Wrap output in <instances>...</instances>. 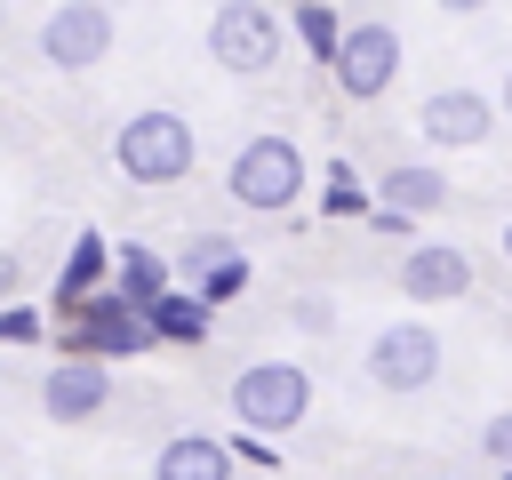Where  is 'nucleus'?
<instances>
[{
  "label": "nucleus",
  "instance_id": "nucleus-6",
  "mask_svg": "<svg viewBox=\"0 0 512 480\" xmlns=\"http://www.w3.org/2000/svg\"><path fill=\"white\" fill-rule=\"evenodd\" d=\"M328 72H336V88H344L352 104H376V96L400 80V32H392L384 16H376V24H352V32H344V56H336Z\"/></svg>",
  "mask_w": 512,
  "mask_h": 480
},
{
  "label": "nucleus",
  "instance_id": "nucleus-2",
  "mask_svg": "<svg viewBox=\"0 0 512 480\" xmlns=\"http://www.w3.org/2000/svg\"><path fill=\"white\" fill-rule=\"evenodd\" d=\"M192 120L184 112H128L120 120V136H112V160H120V176L128 184H176V176H192Z\"/></svg>",
  "mask_w": 512,
  "mask_h": 480
},
{
  "label": "nucleus",
  "instance_id": "nucleus-10",
  "mask_svg": "<svg viewBox=\"0 0 512 480\" xmlns=\"http://www.w3.org/2000/svg\"><path fill=\"white\" fill-rule=\"evenodd\" d=\"M112 400V368L104 360H80V352H64L48 376H40V408L56 416V424H80V416H96Z\"/></svg>",
  "mask_w": 512,
  "mask_h": 480
},
{
  "label": "nucleus",
  "instance_id": "nucleus-21",
  "mask_svg": "<svg viewBox=\"0 0 512 480\" xmlns=\"http://www.w3.org/2000/svg\"><path fill=\"white\" fill-rule=\"evenodd\" d=\"M480 440H488V456H496V464H504V472H512V408H504V416H496V424H488V432H480Z\"/></svg>",
  "mask_w": 512,
  "mask_h": 480
},
{
  "label": "nucleus",
  "instance_id": "nucleus-7",
  "mask_svg": "<svg viewBox=\"0 0 512 480\" xmlns=\"http://www.w3.org/2000/svg\"><path fill=\"white\" fill-rule=\"evenodd\" d=\"M368 376H376L384 392H424V384L440 376V336H432L424 320H392V328H376V344H368Z\"/></svg>",
  "mask_w": 512,
  "mask_h": 480
},
{
  "label": "nucleus",
  "instance_id": "nucleus-22",
  "mask_svg": "<svg viewBox=\"0 0 512 480\" xmlns=\"http://www.w3.org/2000/svg\"><path fill=\"white\" fill-rule=\"evenodd\" d=\"M16 288H24V256L0 248V304H16Z\"/></svg>",
  "mask_w": 512,
  "mask_h": 480
},
{
  "label": "nucleus",
  "instance_id": "nucleus-1",
  "mask_svg": "<svg viewBox=\"0 0 512 480\" xmlns=\"http://www.w3.org/2000/svg\"><path fill=\"white\" fill-rule=\"evenodd\" d=\"M56 336H64V352H80V360H136L144 344H160V328H152V312L144 304H128L120 288L104 296H80L72 312H56Z\"/></svg>",
  "mask_w": 512,
  "mask_h": 480
},
{
  "label": "nucleus",
  "instance_id": "nucleus-12",
  "mask_svg": "<svg viewBox=\"0 0 512 480\" xmlns=\"http://www.w3.org/2000/svg\"><path fill=\"white\" fill-rule=\"evenodd\" d=\"M152 480H232V448L208 440V432H176L152 456Z\"/></svg>",
  "mask_w": 512,
  "mask_h": 480
},
{
  "label": "nucleus",
  "instance_id": "nucleus-8",
  "mask_svg": "<svg viewBox=\"0 0 512 480\" xmlns=\"http://www.w3.org/2000/svg\"><path fill=\"white\" fill-rule=\"evenodd\" d=\"M104 48H112V8H104V0H64V8L40 24V56H48L56 72H88Z\"/></svg>",
  "mask_w": 512,
  "mask_h": 480
},
{
  "label": "nucleus",
  "instance_id": "nucleus-20",
  "mask_svg": "<svg viewBox=\"0 0 512 480\" xmlns=\"http://www.w3.org/2000/svg\"><path fill=\"white\" fill-rule=\"evenodd\" d=\"M296 328H312V336H328V328H336V304H320V296H304V304H296Z\"/></svg>",
  "mask_w": 512,
  "mask_h": 480
},
{
  "label": "nucleus",
  "instance_id": "nucleus-26",
  "mask_svg": "<svg viewBox=\"0 0 512 480\" xmlns=\"http://www.w3.org/2000/svg\"><path fill=\"white\" fill-rule=\"evenodd\" d=\"M504 256H512V232H504Z\"/></svg>",
  "mask_w": 512,
  "mask_h": 480
},
{
  "label": "nucleus",
  "instance_id": "nucleus-11",
  "mask_svg": "<svg viewBox=\"0 0 512 480\" xmlns=\"http://www.w3.org/2000/svg\"><path fill=\"white\" fill-rule=\"evenodd\" d=\"M496 128V104L480 96V88H440V96H424V136L432 144H480Z\"/></svg>",
  "mask_w": 512,
  "mask_h": 480
},
{
  "label": "nucleus",
  "instance_id": "nucleus-17",
  "mask_svg": "<svg viewBox=\"0 0 512 480\" xmlns=\"http://www.w3.org/2000/svg\"><path fill=\"white\" fill-rule=\"evenodd\" d=\"M152 312V328H160V344H200L208 336V296H160V304H144Z\"/></svg>",
  "mask_w": 512,
  "mask_h": 480
},
{
  "label": "nucleus",
  "instance_id": "nucleus-15",
  "mask_svg": "<svg viewBox=\"0 0 512 480\" xmlns=\"http://www.w3.org/2000/svg\"><path fill=\"white\" fill-rule=\"evenodd\" d=\"M112 272V248H104V232H80L72 240V256H64V272H56V312H72L80 296H96V280Z\"/></svg>",
  "mask_w": 512,
  "mask_h": 480
},
{
  "label": "nucleus",
  "instance_id": "nucleus-3",
  "mask_svg": "<svg viewBox=\"0 0 512 480\" xmlns=\"http://www.w3.org/2000/svg\"><path fill=\"white\" fill-rule=\"evenodd\" d=\"M224 192H232L240 208H256V216H280V208L304 192V152H296L288 136H248V144L232 152Z\"/></svg>",
  "mask_w": 512,
  "mask_h": 480
},
{
  "label": "nucleus",
  "instance_id": "nucleus-9",
  "mask_svg": "<svg viewBox=\"0 0 512 480\" xmlns=\"http://www.w3.org/2000/svg\"><path fill=\"white\" fill-rule=\"evenodd\" d=\"M400 288H408L416 304H456V296L472 288V256H464L456 240H416V248L400 256Z\"/></svg>",
  "mask_w": 512,
  "mask_h": 480
},
{
  "label": "nucleus",
  "instance_id": "nucleus-13",
  "mask_svg": "<svg viewBox=\"0 0 512 480\" xmlns=\"http://www.w3.org/2000/svg\"><path fill=\"white\" fill-rule=\"evenodd\" d=\"M376 208H400V216H440V208H448V176H440V168H384Z\"/></svg>",
  "mask_w": 512,
  "mask_h": 480
},
{
  "label": "nucleus",
  "instance_id": "nucleus-14",
  "mask_svg": "<svg viewBox=\"0 0 512 480\" xmlns=\"http://www.w3.org/2000/svg\"><path fill=\"white\" fill-rule=\"evenodd\" d=\"M184 272H192V296H208V304H224V296H240V288H248V264H240L216 232H208V240H192Z\"/></svg>",
  "mask_w": 512,
  "mask_h": 480
},
{
  "label": "nucleus",
  "instance_id": "nucleus-25",
  "mask_svg": "<svg viewBox=\"0 0 512 480\" xmlns=\"http://www.w3.org/2000/svg\"><path fill=\"white\" fill-rule=\"evenodd\" d=\"M504 112H512V72H504Z\"/></svg>",
  "mask_w": 512,
  "mask_h": 480
},
{
  "label": "nucleus",
  "instance_id": "nucleus-23",
  "mask_svg": "<svg viewBox=\"0 0 512 480\" xmlns=\"http://www.w3.org/2000/svg\"><path fill=\"white\" fill-rule=\"evenodd\" d=\"M368 216H376L384 240H408V232H416V216H400V208H368Z\"/></svg>",
  "mask_w": 512,
  "mask_h": 480
},
{
  "label": "nucleus",
  "instance_id": "nucleus-16",
  "mask_svg": "<svg viewBox=\"0 0 512 480\" xmlns=\"http://www.w3.org/2000/svg\"><path fill=\"white\" fill-rule=\"evenodd\" d=\"M112 288H120L128 304H160V296H168V264H160L144 240H128V248L112 256Z\"/></svg>",
  "mask_w": 512,
  "mask_h": 480
},
{
  "label": "nucleus",
  "instance_id": "nucleus-4",
  "mask_svg": "<svg viewBox=\"0 0 512 480\" xmlns=\"http://www.w3.org/2000/svg\"><path fill=\"white\" fill-rule=\"evenodd\" d=\"M304 408H312V376L296 360H256V368L232 376V416L248 432H296Z\"/></svg>",
  "mask_w": 512,
  "mask_h": 480
},
{
  "label": "nucleus",
  "instance_id": "nucleus-27",
  "mask_svg": "<svg viewBox=\"0 0 512 480\" xmlns=\"http://www.w3.org/2000/svg\"><path fill=\"white\" fill-rule=\"evenodd\" d=\"M504 480H512V472H504Z\"/></svg>",
  "mask_w": 512,
  "mask_h": 480
},
{
  "label": "nucleus",
  "instance_id": "nucleus-24",
  "mask_svg": "<svg viewBox=\"0 0 512 480\" xmlns=\"http://www.w3.org/2000/svg\"><path fill=\"white\" fill-rule=\"evenodd\" d=\"M440 8H448V16H472V8H488V0H440Z\"/></svg>",
  "mask_w": 512,
  "mask_h": 480
},
{
  "label": "nucleus",
  "instance_id": "nucleus-5",
  "mask_svg": "<svg viewBox=\"0 0 512 480\" xmlns=\"http://www.w3.org/2000/svg\"><path fill=\"white\" fill-rule=\"evenodd\" d=\"M208 56H216L224 72H240V80H264V72L280 64V16L256 8V0H224V8L208 16Z\"/></svg>",
  "mask_w": 512,
  "mask_h": 480
},
{
  "label": "nucleus",
  "instance_id": "nucleus-19",
  "mask_svg": "<svg viewBox=\"0 0 512 480\" xmlns=\"http://www.w3.org/2000/svg\"><path fill=\"white\" fill-rule=\"evenodd\" d=\"M40 328H48V320H40L32 304H0V344H32Z\"/></svg>",
  "mask_w": 512,
  "mask_h": 480
},
{
  "label": "nucleus",
  "instance_id": "nucleus-18",
  "mask_svg": "<svg viewBox=\"0 0 512 480\" xmlns=\"http://www.w3.org/2000/svg\"><path fill=\"white\" fill-rule=\"evenodd\" d=\"M296 32H304V48H312V64H336L344 56V16L328 8V0H296Z\"/></svg>",
  "mask_w": 512,
  "mask_h": 480
}]
</instances>
